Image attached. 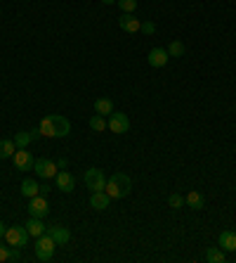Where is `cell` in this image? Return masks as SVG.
<instances>
[{
    "label": "cell",
    "mask_w": 236,
    "mask_h": 263,
    "mask_svg": "<svg viewBox=\"0 0 236 263\" xmlns=\"http://www.w3.org/2000/svg\"><path fill=\"white\" fill-rule=\"evenodd\" d=\"M206 261L208 263H224L227 261V251H222L220 247H210L206 251Z\"/></svg>",
    "instance_id": "obj_21"
},
{
    "label": "cell",
    "mask_w": 236,
    "mask_h": 263,
    "mask_svg": "<svg viewBox=\"0 0 236 263\" xmlns=\"http://www.w3.org/2000/svg\"><path fill=\"white\" fill-rule=\"evenodd\" d=\"M118 26H121L125 33H137L139 26H142V22H139L133 12H123L121 17H118Z\"/></svg>",
    "instance_id": "obj_10"
},
{
    "label": "cell",
    "mask_w": 236,
    "mask_h": 263,
    "mask_svg": "<svg viewBox=\"0 0 236 263\" xmlns=\"http://www.w3.org/2000/svg\"><path fill=\"white\" fill-rule=\"evenodd\" d=\"M102 3H104V5H114L116 0H102Z\"/></svg>",
    "instance_id": "obj_31"
},
{
    "label": "cell",
    "mask_w": 236,
    "mask_h": 263,
    "mask_svg": "<svg viewBox=\"0 0 236 263\" xmlns=\"http://www.w3.org/2000/svg\"><path fill=\"white\" fill-rule=\"evenodd\" d=\"M57 249V242L50 237L48 233H42L40 237H36V258L38 261H52Z\"/></svg>",
    "instance_id": "obj_3"
},
{
    "label": "cell",
    "mask_w": 236,
    "mask_h": 263,
    "mask_svg": "<svg viewBox=\"0 0 236 263\" xmlns=\"http://www.w3.org/2000/svg\"><path fill=\"white\" fill-rule=\"evenodd\" d=\"M123 12H135L137 10V0H116Z\"/></svg>",
    "instance_id": "obj_25"
},
{
    "label": "cell",
    "mask_w": 236,
    "mask_h": 263,
    "mask_svg": "<svg viewBox=\"0 0 236 263\" xmlns=\"http://www.w3.org/2000/svg\"><path fill=\"white\" fill-rule=\"evenodd\" d=\"M48 235L57 242V247L67 245L69 239H71V233H69V228H64V226H50V228H48Z\"/></svg>",
    "instance_id": "obj_14"
},
{
    "label": "cell",
    "mask_w": 236,
    "mask_h": 263,
    "mask_svg": "<svg viewBox=\"0 0 236 263\" xmlns=\"http://www.w3.org/2000/svg\"><path fill=\"white\" fill-rule=\"evenodd\" d=\"M55 180H57V187H59L61 192H73L76 190V176L69 173V171H64V168L55 176Z\"/></svg>",
    "instance_id": "obj_11"
},
{
    "label": "cell",
    "mask_w": 236,
    "mask_h": 263,
    "mask_svg": "<svg viewBox=\"0 0 236 263\" xmlns=\"http://www.w3.org/2000/svg\"><path fill=\"white\" fill-rule=\"evenodd\" d=\"M104 192L111 197V199H125L130 192H133V180L127 173H114L111 178H106V185H104Z\"/></svg>",
    "instance_id": "obj_2"
},
{
    "label": "cell",
    "mask_w": 236,
    "mask_h": 263,
    "mask_svg": "<svg viewBox=\"0 0 236 263\" xmlns=\"http://www.w3.org/2000/svg\"><path fill=\"white\" fill-rule=\"evenodd\" d=\"M149 64H152L154 69H161V67H165L168 64V60H170V55H168V50H163V48H154L152 52H149Z\"/></svg>",
    "instance_id": "obj_13"
},
{
    "label": "cell",
    "mask_w": 236,
    "mask_h": 263,
    "mask_svg": "<svg viewBox=\"0 0 236 263\" xmlns=\"http://www.w3.org/2000/svg\"><path fill=\"white\" fill-rule=\"evenodd\" d=\"M95 111H97V114H102V117H109V114H114V102H111L109 98L95 100Z\"/></svg>",
    "instance_id": "obj_20"
},
{
    "label": "cell",
    "mask_w": 236,
    "mask_h": 263,
    "mask_svg": "<svg viewBox=\"0 0 236 263\" xmlns=\"http://www.w3.org/2000/svg\"><path fill=\"white\" fill-rule=\"evenodd\" d=\"M168 55L170 57H182L184 55V43H182V41H173L170 48H168Z\"/></svg>",
    "instance_id": "obj_24"
},
{
    "label": "cell",
    "mask_w": 236,
    "mask_h": 263,
    "mask_svg": "<svg viewBox=\"0 0 236 263\" xmlns=\"http://www.w3.org/2000/svg\"><path fill=\"white\" fill-rule=\"evenodd\" d=\"M29 214L36 216V218H45L50 214V206H48V199L45 195H36L29 199Z\"/></svg>",
    "instance_id": "obj_8"
},
{
    "label": "cell",
    "mask_w": 236,
    "mask_h": 263,
    "mask_svg": "<svg viewBox=\"0 0 236 263\" xmlns=\"http://www.w3.org/2000/svg\"><path fill=\"white\" fill-rule=\"evenodd\" d=\"M184 204H187L189 209H194V211H201V209L206 206V195L199 190H191L187 195V199H184Z\"/></svg>",
    "instance_id": "obj_17"
},
{
    "label": "cell",
    "mask_w": 236,
    "mask_h": 263,
    "mask_svg": "<svg viewBox=\"0 0 236 263\" xmlns=\"http://www.w3.org/2000/svg\"><path fill=\"white\" fill-rule=\"evenodd\" d=\"M38 135H40V130H22V133L14 135V145H17V149H24V147H29L31 142L36 140Z\"/></svg>",
    "instance_id": "obj_15"
},
{
    "label": "cell",
    "mask_w": 236,
    "mask_h": 263,
    "mask_svg": "<svg viewBox=\"0 0 236 263\" xmlns=\"http://www.w3.org/2000/svg\"><path fill=\"white\" fill-rule=\"evenodd\" d=\"M182 204H184V197H180L177 192H173V195L168 197V206L170 209H180Z\"/></svg>",
    "instance_id": "obj_26"
},
{
    "label": "cell",
    "mask_w": 236,
    "mask_h": 263,
    "mask_svg": "<svg viewBox=\"0 0 236 263\" xmlns=\"http://www.w3.org/2000/svg\"><path fill=\"white\" fill-rule=\"evenodd\" d=\"M12 161H14V168L17 171H33V154L31 152H26V147L24 149H17L14 152V157H12Z\"/></svg>",
    "instance_id": "obj_9"
},
{
    "label": "cell",
    "mask_w": 236,
    "mask_h": 263,
    "mask_svg": "<svg viewBox=\"0 0 236 263\" xmlns=\"http://www.w3.org/2000/svg\"><path fill=\"white\" fill-rule=\"evenodd\" d=\"M17 152V145L14 140H0V159H10Z\"/></svg>",
    "instance_id": "obj_22"
},
{
    "label": "cell",
    "mask_w": 236,
    "mask_h": 263,
    "mask_svg": "<svg viewBox=\"0 0 236 263\" xmlns=\"http://www.w3.org/2000/svg\"><path fill=\"white\" fill-rule=\"evenodd\" d=\"M109 204H111V197L106 195L104 190L92 192V195H90V206L97 209V211H104V209H109Z\"/></svg>",
    "instance_id": "obj_16"
},
{
    "label": "cell",
    "mask_w": 236,
    "mask_h": 263,
    "mask_svg": "<svg viewBox=\"0 0 236 263\" xmlns=\"http://www.w3.org/2000/svg\"><path fill=\"white\" fill-rule=\"evenodd\" d=\"M218 247L222 251H229V254H234L236 251V233L234 230H222L218 237Z\"/></svg>",
    "instance_id": "obj_12"
},
{
    "label": "cell",
    "mask_w": 236,
    "mask_h": 263,
    "mask_svg": "<svg viewBox=\"0 0 236 263\" xmlns=\"http://www.w3.org/2000/svg\"><path fill=\"white\" fill-rule=\"evenodd\" d=\"M22 197H26V199H31V197L40 195V185H38V180H33V178H24V183H22Z\"/></svg>",
    "instance_id": "obj_19"
},
{
    "label": "cell",
    "mask_w": 236,
    "mask_h": 263,
    "mask_svg": "<svg viewBox=\"0 0 236 263\" xmlns=\"http://www.w3.org/2000/svg\"><path fill=\"white\" fill-rule=\"evenodd\" d=\"M90 128L95 130V133H102V130H104V128H109V126H106V121H104L102 114H95V117L90 119Z\"/></svg>",
    "instance_id": "obj_23"
},
{
    "label": "cell",
    "mask_w": 236,
    "mask_h": 263,
    "mask_svg": "<svg viewBox=\"0 0 236 263\" xmlns=\"http://www.w3.org/2000/svg\"><path fill=\"white\" fill-rule=\"evenodd\" d=\"M83 183H85V187H88V190L99 192V190H104V185H106V176H104L102 168H95V166H92V168H88V171H85Z\"/></svg>",
    "instance_id": "obj_4"
},
{
    "label": "cell",
    "mask_w": 236,
    "mask_h": 263,
    "mask_svg": "<svg viewBox=\"0 0 236 263\" xmlns=\"http://www.w3.org/2000/svg\"><path fill=\"white\" fill-rule=\"evenodd\" d=\"M106 126H109L111 133H127V128H130V119H127V114H123V111H114V114H109V121H106Z\"/></svg>",
    "instance_id": "obj_7"
},
{
    "label": "cell",
    "mask_w": 236,
    "mask_h": 263,
    "mask_svg": "<svg viewBox=\"0 0 236 263\" xmlns=\"http://www.w3.org/2000/svg\"><path fill=\"white\" fill-rule=\"evenodd\" d=\"M10 261V247H5L3 242H0V263Z\"/></svg>",
    "instance_id": "obj_29"
},
{
    "label": "cell",
    "mask_w": 236,
    "mask_h": 263,
    "mask_svg": "<svg viewBox=\"0 0 236 263\" xmlns=\"http://www.w3.org/2000/svg\"><path fill=\"white\" fill-rule=\"evenodd\" d=\"M26 230H29L31 237H40L42 233H48V228H45L42 218H36V216H31V218L26 220Z\"/></svg>",
    "instance_id": "obj_18"
},
{
    "label": "cell",
    "mask_w": 236,
    "mask_h": 263,
    "mask_svg": "<svg viewBox=\"0 0 236 263\" xmlns=\"http://www.w3.org/2000/svg\"><path fill=\"white\" fill-rule=\"evenodd\" d=\"M42 138H67L71 133V123L67 117H59V114H50V117H42L40 126H38Z\"/></svg>",
    "instance_id": "obj_1"
},
{
    "label": "cell",
    "mask_w": 236,
    "mask_h": 263,
    "mask_svg": "<svg viewBox=\"0 0 236 263\" xmlns=\"http://www.w3.org/2000/svg\"><path fill=\"white\" fill-rule=\"evenodd\" d=\"M33 171H36L38 178H45V180H50V178H55L57 173H59V166H57V161L48 159V157H40V159L33 161Z\"/></svg>",
    "instance_id": "obj_6"
},
{
    "label": "cell",
    "mask_w": 236,
    "mask_h": 263,
    "mask_svg": "<svg viewBox=\"0 0 236 263\" xmlns=\"http://www.w3.org/2000/svg\"><path fill=\"white\" fill-rule=\"evenodd\" d=\"M29 230H26V226H12L5 230V242L10 247H22L24 249L26 242H29Z\"/></svg>",
    "instance_id": "obj_5"
},
{
    "label": "cell",
    "mask_w": 236,
    "mask_h": 263,
    "mask_svg": "<svg viewBox=\"0 0 236 263\" xmlns=\"http://www.w3.org/2000/svg\"><path fill=\"white\" fill-rule=\"evenodd\" d=\"M139 31H142V33H154V31H156V24H154V22H142Z\"/></svg>",
    "instance_id": "obj_28"
},
{
    "label": "cell",
    "mask_w": 236,
    "mask_h": 263,
    "mask_svg": "<svg viewBox=\"0 0 236 263\" xmlns=\"http://www.w3.org/2000/svg\"><path fill=\"white\" fill-rule=\"evenodd\" d=\"M5 230H7V228H5V223L0 220V237H5Z\"/></svg>",
    "instance_id": "obj_30"
},
{
    "label": "cell",
    "mask_w": 236,
    "mask_h": 263,
    "mask_svg": "<svg viewBox=\"0 0 236 263\" xmlns=\"http://www.w3.org/2000/svg\"><path fill=\"white\" fill-rule=\"evenodd\" d=\"M22 247H10V261H14V263H19L22 261Z\"/></svg>",
    "instance_id": "obj_27"
}]
</instances>
